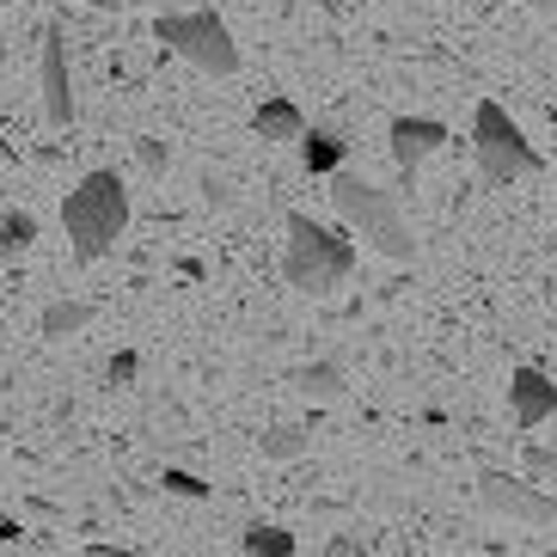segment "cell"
<instances>
[{
    "label": "cell",
    "mask_w": 557,
    "mask_h": 557,
    "mask_svg": "<svg viewBox=\"0 0 557 557\" xmlns=\"http://www.w3.org/2000/svg\"><path fill=\"white\" fill-rule=\"evenodd\" d=\"M62 227H67V246L81 263H99L116 251V239L129 233V190L116 172H86L74 190L62 197Z\"/></svg>",
    "instance_id": "obj_1"
},
{
    "label": "cell",
    "mask_w": 557,
    "mask_h": 557,
    "mask_svg": "<svg viewBox=\"0 0 557 557\" xmlns=\"http://www.w3.org/2000/svg\"><path fill=\"white\" fill-rule=\"evenodd\" d=\"M282 276L300 295H331L356 276V239L344 227H325L312 214H288V251H282Z\"/></svg>",
    "instance_id": "obj_2"
},
{
    "label": "cell",
    "mask_w": 557,
    "mask_h": 557,
    "mask_svg": "<svg viewBox=\"0 0 557 557\" xmlns=\"http://www.w3.org/2000/svg\"><path fill=\"white\" fill-rule=\"evenodd\" d=\"M331 202H337V214H344V227L361 233L380 258H393V263L417 258V239H410L398 202L386 197L380 184H368L361 172H344V165H337V172H331Z\"/></svg>",
    "instance_id": "obj_3"
},
{
    "label": "cell",
    "mask_w": 557,
    "mask_h": 557,
    "mask_svg": "<svg viewBox=\"0 0 557 557\" xmlns=\"http://www.w3.org/2000/svg\"><path fill=\"white\" fill-rule=\"evenodd\" d=\"M153 37H160L172 55H184L190 67L214 74V81L239 74V44H233L227 18L214 13L209 0H202V7H165V13L153 18Z\"/></svg>",
    "instance_id": "obj_4"
},
{
    "label": "cell",
    "mask_w": 557,
    "mask_h": 557,
    "mask_svg": "<svg viewBox=\"0 0 557 557\" xmlns=\"http://www.w3.org/2000/svg\"><path fill=\"white\" fill-rule=\"evenodd\" d=\"M472 148H478V172L491 184H521V178H533V172H545L540 148L521 135V123L491 99L472 111Z\"/></svg>",
    "instance_id": "obj_5"
},
{
    "label": "cell",
    "mask_w": 557,
    "mask_h": 557,
    "mask_svg": "<svg viewBox=\"0 0 557 557\" xmlns=\"http://www.w3.org/2000/svg\"><path fill=\"white\" fill-rule=\"evenodd\" d=\"M478 503L521 527H557V496L540 491L533 478H508V472H484L478 478Z\"/></svg>",
    "instance_id": "obj_6"
},
{
    "label": "cell",
    "mask_w": 557,
    "mask_h": 557,
    "mask_svg": "<svg viewBox=\"0 0 557 557\" xmlns=\"http://www.w3.org/2000/svg\"><path fill=\"white\" fill-rule=\"evenodd\" d=\"M37 74H44V116L55 129H67L74 123V81H67V37L55 25L44 32V67Z\"/></svg>",
    "instance_id": "obj_7"
},
{
    "label": "cell",
    "mask_w": 557,
    "mask_h": 557,
    "mask_svg": "<svg viewBox=\"0 0 557 557\" xmlns=\"http://www.w3.org/2000/svg\"><path fill=\"white\" fill-rule=\"evenodd\" d=\"M386 135H393V165H398V178H417V165H423L429 153H442V148H447V123H435V116H398Z\"/></svg>",
    "instance_id": "obj_8"
},
{
    "label": "cell",
    "mask_w": 557,
    "mask_h": 557,
    "mask_svg": "<svg viewBox=\"0 0 557 557\" xmlns=\"http://www.w3.org/2000/svg\"><path fill=\"white\" fill-rule=\"evenodd\" d=\"M508 410H515V429H540L545 417H557V386L540 368H515L508 374Z\"/></svg>",
    "instance_id": "obj_9"
},
{
    "label": "cell",
    "mask_w": 557,
    "mask_h": 557,
    "mask_svg": "<svg viewBox=\"0 0 557 557\" xmlns=\"http://www.w3.org/2000/svg\"><path fill=\"white\" fill-rule=\"evenodd\" d=\"M251 129H258L263 141H300V135H307V116H300L295 99H263L258 116H251Z\"/></svg>",
    "instance_id": "obj_10"
},
{
    "label": "cell",
    "mask_w": 557,
    "mask_h": 557,
    "mask_svg": "<svg viewBox=\"0 0 557 557\" xmlns=\"http://www.w3.org/2000/svg\"><path fill=\"white\" fill-rule=\"evenodd\" d=\"M92 300H50V307H44V319H37V331H44V337H50V344H62V337H74V331H86L92 325Z\"/></svg>",
    "instance_id": "obj_11"
},
{
    "label": "cell",
    "mask_w": 557,
    "mask_h": 557,
    "mask_svg": "<svg viewBox=\"0 0 557 557\" xmlns=\"http://www.w3.org/2000/svg\"><path fill=\"white\" fill-rule=\"evenodd\" d=\"M295 148L307 160V172H337L344 165V135H331V129H307Z\"/></svg>",
    "instance_id": "obj_12"
},
{
    "label": "cell",
    "mask_w": 557,
    "mask_h": 557,
    "mask_svg": "<svg viewBox=\"0 0 557 557\" xmlns=\"http://www.w3.org/2000/svg\"><path fill=\"white\" fill-rule=\"evenodd\" d=\"M258 447H263V459H282V466H288V459H300V454H307V429H300V423H276V429H263V435H258Z\"/></svg>",
    "instance_id": "obj_13"
},
{
    "label": "cell",
    "mask_w": 557,
    "mask_h": 557,
    "mask_svg": "<svg viewBox=\"0 0 557 557\" xmlns=\"http://www.w3.org/2000/svg\"><path fill=\"white\" fill-rule=\"evenodd\" d=\"M295 386L307 398H344V368H337V361H307L295 374Z\"/></svg>",
    "instance_id": "obj_14"
},
{
    "label": "cell",
    "mask_w": 557,
    "mask_h": 557,
    "mask_svg": "<svg viewBox=\"0 0 557 557\" xmlns=\"http://www.w3.org/2000/svg\"><path fill=\"white\" fill-rule=\"evenodd\" d=\"M32 239H37V221L25 209L0 214V263H13L18 251H32Z\"/></svg>",
    "instance_id": "obj_15"
},
{
    "label": "cell",
    "mask_w": 557,
    "mask_h": 557,
    "mask_svg": "<svg viewBox=\"0 0 557 557\" xmlns=\"http://www.w3.org/2000/svg\"><path fill=\"white\" fill-rule=\"evenodd\" d=\"M246 552H258V557H295V533H282V527H246Z\"/></svg>",
    "instance_id": "obj_16"
},
{
    "label": "cell",
    "mask_w": 557,
    "mask_h": 557,
    "mask_svg": "<svg viewBox=\"0 0 557 557\" xmlns=\"http://www.w3.org/2000/svg\"><path fill=\"white\" fill-rule=\"evenodd\" d=\"M160 484H165L172 496H184V503H202V496H209V484H202V478H190V472H178V466H165Z\"/></svg>",
    "instance_id": "obj_17"
},
{
    "label": "cell",
    "mask_w": 557,
    "mask_h": 557,
    "mask_svg": "<svg viewBox=\"0 0 557 557\" xmlns=\"http://www.w3.org/2000/svg\"><path fill=\"white\" fill-rule=\"evenodd\" d=\"M135 160H141V172H148V178H165L172 148H165V141H135Z\"/></svg>",
    "instance_id": "obj_18"
},
{
    "label": "cell",
    "mask_w": 557,
    "mask_h": 557,
    "mask_svg": "<svg viewBox=\"0 0 557 557\" xmlns=\"http://www.w3.org/2000/svg\"><path fill=\"white\" fill-rule=\"evenodd\" d=\"M104 374H111V386H129V380L141 374V356H135V349H116V356H111V368H104Z\"/></svg>",
    "instance_id": "obj_19"
},
{
    "label": "cell",
    "mask_w": 557,
    "mask_h": 557,
    "mask_svg": "<svg viewBox=\"0 0 557 557\" xmlns=\"http://www.w3.org/2000/svg\"><path fill=\"white\" fill-rule=\"evenodd\" d=\"M527 472H533V478L557 472V447H527Z\"/></svg>",
    "instance_id": "obj_20"
},
{
    "label": "cell",
    "mask_w": 557,
    "mask_h": 557,
    "mask_svg": "<svg viewBox=\"0 0 557 557\" xmlns=\"http://www.w3.org/2000/svg\"><path fill=\"white\" fill-rule=\"evenodd\" d=\"M135 7H148V13H165V7H202V0H135Z\"/></svg>",
    "instance_id": "obj_21"
},
{
    "label": "cell",
    "mask_w": 557,
    "mask_h": 557,
    "mask_svg": "<svg viewBox=\"0 0 557 557\" xmlns=\"http://www.w3.org/2000/svg\"><path fill=\"white\" fill-rule=\"evenodd\" d=\"M527 7H533V13H545V18L557 13V0H527Z\"/></svg>",
    "instance_id": "obj_22"
},
{
    "label": "cell",
    "mask_w": 557,
    "mask_h": 557,
    "mask_svg": "<svg viewBox=\"0 0 557 557\" xmlns=\"http://www.w3.org/2000/svg\"><path fill=\"white\" fill-rule=\"evenodd\" d=\"M13 540H18V527H13V521H0V545H13Z\"/></svg>",
    "instance_id": "obj_23"
}]
</instances>
